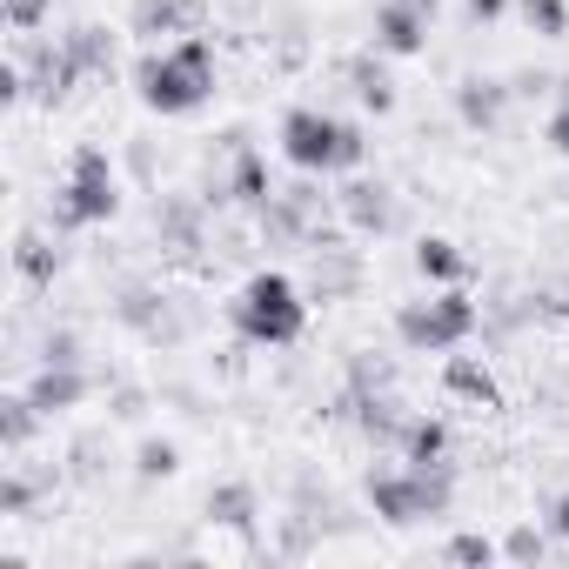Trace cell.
<instances>
[{"label": "cell", "mask_w": 569, "mask_h": 569, "mask_svg": "<svg viewBox=\"0 0 569 569\" xmlns=\"http://www.w3.org/2000/svg\"><path fill=\"white\" fill-rule=\"evenodd\" d=\"M516 14H522L529 34H542V41H562V34H569V0H516Z\"/></svg>", "instance_id": "cell-24"}, {"label": "cell", "mask_w": 569, "mask_h": 569, "mask_svg": "<svg viewBox=\"0 0 569 569\" xmlns=\"http://www.w3.org/2000/svg\"><path fill=\"white\" fill-rule=\"evenodd\" d=\"M349 88H356V101H362L369 114H389V108H396V81H389V68H382L376 54H356V61H349Z\"/></svg>", "instance_id": "cell-19"}, {"label": "cell", "mask_w": 569, "mask_h": 569, "mask_svg": "<svg viewBox=\"0 0 569 569\" xmlns=\"http://www.w3.org/2000/svg\"><path fill=\"white\" fill-rule=\"evenodd\" d=\"M114 316H121L128 329H141V336H174V329H168V302H161L154 289H128Z\"/></svg>", "instance_id": "cell-21"}, {"label": "cell", "mask_w": 569, "mask_h": 569, "mask_svg": "<svg viewBox=\"0 0 569 569\" xmlns=\"http://www.w3.org/2000/svg\"><path fill=\"white\" fill-rule=\"evenodd\" d=\"M128 34L161 41V34H194V0H134Z\"/></svg>", "instance_id": "cell-15"}, {"label": "cell", "mask_w": 569, "mask_h": 569, "mask_svg": "<svg viewBox=\"0 0 569 569\" xmlns=\"http://www.w3.org/2000/svg\"><path fill=\"white\" fill-rule=\"evenodd\" d=\"M402 462H416V469L449 462V422H442V416H409V429H402Z\"/></svg>", "instance_id": "cell-17"}, {"label": "cell", "mask_w": 569, "mask_h": 569, "mask_svg": "<svg viewBox=\"0 0 569 569\" xmlns=\"http://www.w3.org/2000/svg\"><path fill=\"white\" fill-rule=\"evenodd\" d=\"M509 94H516V88L496 81V74H462V81H456V121L476 128V134H489V128H502Z\"/></svg>", "instance_id": "cell-9"}, {"label": "cell", "mask_w": 569, "mask_h": 569, "mask_svg": "<svg viewBox=\"0 0 569 569\" xmlns=\"http://www.w3.org/2000/svg\"><path fill=\"white\" fill-rule=\"evenodd\" d=\"M48 482H54V476H8V482H0V516H21Z\"/></svg>", "instance_id": "cell-30"}, {"label": "cell", "mask_w": 569, "mask_h": 569, "mask_svg": "<svg viewBox=\"0 0 569 569\" xmlns=\"http://www.w3.org/2000/svg\"><path fill=\"white\" fill-rule=\"evenodd\" d=\"M369 509L389 522V529H409V522H429V516H449V502H456V476H449V462H436V469H416V462H402V469H369Z\"/></svg>", "instance_id": "cell-4"}, {"label": "cell", "mask_w": 569, "mask_h": 569, "mask_svg": "<svg viewBox=\"0 0 569 569\" xmlns=\"http://www.w3.org/2000/svg\"><path fill=\"white\" fill-rule=\"evenodd\" d=\"M121 208V181H114V161L108 148H74L68 161V188L54 194V228H94Z\"/></svg>", "instance_id": "cell-6"}, {"label": "cell", "mask_w": 569, "mask_h": 569, "mask_svg": "<svg viewBox=\"0 0 569 569\" xmlns=\"http://www.w3.org/2000/svg\"><path fill=\"white\" fill-rule=\"evenodd\" d=\"M549 542H556L549 529H536V522H516V529L502 536V556H509V562H542V556H549Z\"/></svg>", "instance_id": "cell-27"}, {"label": "cell", "mask_w": 569, "mask_h": 569, "mask_svg": "<svg viewBox=\"0 0 569 569\" xmlns=\"http://www.w3.org/2000/svg\"><path fill=\"white\" fill-rule=\"evenodd\" d=\"M21 74H28V94L34 101H68V88L81 81V68H74V54L68 48H48V41H34V34H21Z\"/></svg>", "instance_id": "cell-7"}, {"label": "cell", "mask_w": 569, "mask_h": 569, "mask_svg": "<svg viewBox=\"0 0 569 569\" xmlns=\"http://www.w3.org/2000/svg\"><path fill=\"white\" fill-rule=\"evenodd\" d=\"M549 148L569 161V101H556V114H549Z\"/></svg>", "instance_id": "cell-32"}, {"label": "cell", "mask_w": 569, "mask_h": 569, "mask_svg": "<svg viewBox=\"0 0 569 569\" xmlns=\"http://www.w3.org/2000/svg\"><path fill=\"white\" fill-rule=\"evenodd\" d=\"M389 382H396L389 362H376V356H356V362H349V396H382Z\"/></svg>", "instance_id": "cell-28"}, {"label": "cell", "mask_w": 569, "mask_h": 569, "mask_svg": "<svg viewBox=\"0 0 569 569\" xmlns=\"http://www.w3.org/2000/svg\"><path fill=\"white\" fill-rule=\"evenodd\" d=\"M14 268L34 281V289H48L54 268H61V248H54L48 234H21V241H14Z\"/></svg>", "instance_id": "cell-22"}, {"label": "cell", "mask_w": 569, "mask_h": 569, "mask_svg": "<svg viewBox=\"0 0 569 569\" xmlns=\"http://www.w3.org/2000/svg\"><path fill=\"white\" fill-rule=\"evenodd\" d=\"M28 396L41 402V416H61V409H81L94 396V376L81 362H41V376L28 382Z\"/></svg>", "instance_id": "cell-10"}, {"label": "cell", "mask_w": 569, "mask_h": 569, "mask_svg": "<svg viewBox=\"0 0 569 569\" xmlns=\"http://www.w3.org/2000/svg\"><path fill=\"white\" fill-rule=\"evenodd\" d=\"M556 101H569V74H562V81H556Z\"/></svg>", "instance_id": "cell-36"}, {"label": "cell", "mask_w": 569, "mask_h": 569, "mask_svg": "<svg viewBox=\"0 0 569 569\" xmlns=\"http://www.w3.org/2000/svg\"><path fill=\"white\" fill-rule=\"evenodd\" d=\"M442 556H449V562H469V569H489V562L502 556V542H489L482 529H462V536L442 542Z\"/></svg>", "instance_id": "cell-26"}, {"label": "cell", "mask_w": 569, "mask_h": 569, "mask_svg": "<svg viewBox=\"0 0 569 569\" xmlns=\"http://www.w3.org/2000/svg\"><path fill=\"white\" fill-rule=\"evenodd\" d=\"M0 14H8L14 34H41L48 14H54V0H0Z\"/></svg>", "instance_id": "cell-29"}, {"label": "cell", "mask_w": 569, "mask_h": 569, "mask_svg": "<svg viewBox=\"0 0 569 569\" xmlns=\"http://www.w3.org/2000/svg\"><path fill=\"white\" fill-rule=\"evenodd\" d=\"M174 469H181V449H174L168 436H148V442L134 449V476H141V482H168Z\"/></svg>", "instance_id": "cell-25"}, {"label": "cell", "mask_w": 569, "mask_h": 569, "mask_svg": "<svg viewBox=\"0 0 569 569\" xmlns=\"http://www.w3.org/2000/svg\"><path fill=\"white\" fill-rule=\"evenodd\" d=\"M281 188L268 181V161L254 154V148H234V168H228V181L214 188V201H234V208H248V214H261L268 201H274Z\"/></svg>", "instance_id": "cell-12"}, {"label": "cell", "mask_w": 569, "mask_h": 569, "mask_svg": "<svg viewBox=\"0 0 569 569\" xmlns=\"http://www.w3.org/2000/svg\"><path fill=\"white\" fill-rule=\"evenodd\" d=\"M134 94L154 114H194L214 94V48H208V34H181L174 48L148 54L134 68Z\"/></svg>", "instance_id": "cell-2"}, {"label": "cell", "mask_w": 569, "mask_h": 569, "mask_svg": "<svg viewBox=\"0 0 569 569\" xmlns=\"http://www.w3.org/2000/svg\"><path fill=\"white\" fill-rule=\"evenodd\" d=\"M416 8H422V14H429V21H436V8H442V0H416Z\"/></svg>", "instance_id": "cell-35"}, {"label": "cell", "mask_w": 569, "mask_h": 569, "mask_svg": "<svg viewBox=\"0 0 569 569\" xmlns=\"http://www.w3.org/2000/svg\"><path fill=\"white\" fill-rule=\"evenodd\" d=\"M254 516H261V502H254V489L248 482H214L208 489V522H221V529H254Z\"/></svg>", "instance_id": "cell-18"}, {"label": "cell", "mask_w": 569, "mask_h": 569, "mask_svg": "<svg viewBox=\"0 0 569 569\" xmlns=\"http://www.w3.org/2000/svg\"><path fill=\"white\" fill-rule=\"evenodd\" d=\"M336 208H342V221H349L356 234H389V228H396V194H389L382 181H349V188L336 194Z\"/></svg>", "instance_id": "cell-13"}, {"label": "cell", "mask_w": 569, "mask_h": 569, "mask_svg": "<svg viewBox=\"0 0 569 569\" xmlns=\"http://www.w3.org/2000/svg\"><path fill=\"white\" fill-rule=\"evenodd\" d=\"M422 48H429V14L416 8V0H382V8H376V54L409 61Z\"/></svg>", "instance_id": "cell-8"}, {"label": "cell", "mask_w": 569, "mask_h": 569, "mask_svg": "<svg viewBox=\"0 0 569 569\" xmlns=\"http://www.w3.org/2000/svg\"><path fill=\"white\" fill-rule=\"evenodd\" d=\"M228 322H234V336L254 342V349H289V342H302V329H309V296H302L281 268H261V274H248L241 289H234Z\"/></svg>", "instance_id": "cell-1"}, {"label": "cell", "mask_w": 569, "mask_h": 569, "mask_svg": "<svg viewBox=\"0 0 569 569\" xmlns=\"http://www.w3.org/2000/svg\"><path fill=\"white\" fill-rule=\"evenodd\" d=\"M416 274H422V281H442V289H456V281L469 274V254H462L449 234H422V241H416Z\"/></svg>", "instance_id": "cell-16"}, {"label": "cell", "mask_w": 569, "mask_h": 569, "mask_svg": "<svg viewBox=\"0 0 569 569\" xmlns=\"http://www.w3.org/2000/svg\"><path fill=\"white\" fill-rule=\"evenodd\" d=\"M442 389L462 396V402H476V409H502V382H496L489 362H476V356H449V362H442Z\"/></svg>", "instance_id": "cell-14"}, {"label": "cell", "mask_w": 569, "mask_h": 569, "mask_svg": "<svg viewBox=\"0 0 569 569\" xmlns=\"http://www.w3.org/2000/svg\"><path fill=\"white\" fill-rule=\"evenodd\" d=\"M342 416L376 442V449H402V429H409V416H402V402L382 389V396H342Z\"/></svg>", "instance_id": "cell-11"}, {"label": "cell", "mask_w": 569, "mask_h": 569, "mask_svg": "<svg viewBox=\"0 0 569 569\" xmlns=\"http://www.w3.org/2000/svg\"><path fill=\"white\" fill-rule=\"evenodd\" d=\"M41 362H81V342H74L68 329H54V336H48V349H41Z\"/></svg>", "instance_id": "cell-31"}, {"label": "cell", "mask_w": 569, "mask_h": 569, "mask_svg": "<svg viewBox=\"0 0 569 569\" xmlns=\"http://www.w3.org/2000/svg\"><path fill=\"white\" fill-rule=\"evenodd\" d=\"M542 529H549L556 542H569V496H556V502H549V516H542Z\"/></svg>", "instance_id": "cell-33"}, {"label": "cell", "mask_w": 569, "mask_h": 569, "mask_svg": "<svg viewBox=\"0 0 569 569\" xmlns=\"http://www.w3.org/2000/svg\"><path fill=\"white\" fill-rule=\"evenodd\" d=\"M34 429H41V402L34 396H8V402H0V442H8V449H28Z\"/></svg>", "instance_id": "cell-23"}, {"label": "cell", "mask_w": 569, "mask_h": 569, "mask_svg": "<svg viewBox=\"0 0 569 569\" xmlns=\"http://www.w3.org/2000/svg\"><path fill=\"white\" fill-rule=\"evenodd\" d=\"M281 154L302 174H336V168H362L369 161V134L356 121H336L322 108H289L281 114Z\"/></svg>", "instance_id": "cell-3"}, {"label": "cell", "mask_w": 569, "mask_h": 569, "mask_svg": "<svg viewBox=\"0 0 569 569\" xmlns=\"http://www.w3.org/2000/svg\"><path fill=\"white\" fill-rule=\"evenodd\" d=\"M476 322H482V309L462 289H442L436 302H402L396 309V342L409 356H449L476 336Z\"/></svg>", "instance_id": "cell-5"}, {"label": "cell", "mask_w": 569, "mask_h": 569, "mask_svg": "<svg viewBox=\"0 0 569 569\" xmlns=\"http://www.w3.org/2000/svg\"><path fill=\"white\" fill-rule=\"evenodd\" d=\"M61 48L74 54V68H81V74H114V34H108V28H94V21H88V28H74Z\"/></svg>", "instance_id": "cell-20"}, {"label": "cell", "mask_w": 569, "mask_h": 569, "mask_svg": "<svg viewBox=\"0 0 569 569\" xmlns=\"http://www.w3.org/2000/svg\"><path fill=\"white\" fill-rule=\"evenodd\" d=\"M462 8H469V21H502L509 0H462Z\"/></svg>", "instance_id": "cell-34"}]
</instances>
